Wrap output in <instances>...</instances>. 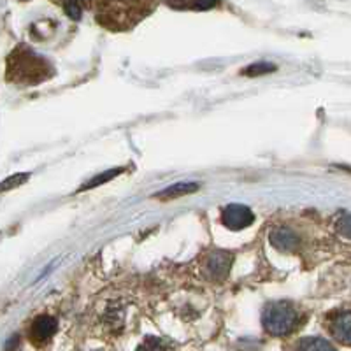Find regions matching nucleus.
I'll return each mask as SVG.
<instances>
[{
    "mask_svg": "<svg viewBox=\"0 0 351 351\" xmlns=\"http://www.w3.org/2000/svg\"><path fill=\"white\" fill-rule=\"evenodd\" d=\"M269 241H271L272 246L281 253H291L295 252L297 246H299V237L293 230L290 228H274L269 236Z\"/></svg>",
    "mask_w": 351,
    "mask_h": 351,
    "instance_id": "nucleus-6",
    "label": "nucleus"
},
{
    "mask_svg": "<svg viewBox=\"0 0 351 351\" xmlns=\"http://www.w3.org/2000/svg\"><path fill=\"white\" fill-rule=\"evenodd\" d=\"M232 265V255L225 252H213L204 263V272L208 274L209 280L219 281L228 274Z\"/></svg>",
    "mask_w": 351,
    "mask_h": 351,
    "instance_id": "nucleus-4",
    "label": "nucleus"
},
{
    "mask_svg": "<svg viewBox=\"0 0 351 351\" xmlns=\"http://www.w3.org/2000/svg\"><path fill=\"white\" fill-rule=\"evenodd\" d=\"M28 178H30V174H14V176H11V178H8V180L0 183V192H5V190H11V188L21 186L25 181H28Z\"/></svg>",
    "mask_w": 351,
    "mask_h": 351,
    "instance_id": "nucleus-14",
    "label": "nucleus"
},
{
    "mask_svg": "<svg viewBox=\"0 0 351 351\" xmlns=\"http://www.w3.org/2000/svg\"><path fill=\"white\" fill-rule=\"evenodd\" d=\"M56 328H58L56 318H53V316L49 315H40L32 322L28 335H30V339L36 344H44L55 335Z\"/></svg>",
    "mask_w": 351,
    "mask_h": 351,
    "instance_id": "nucleus-5",
    "label": "nucleus"
},
{
    "mask_svg": "<svg viewBox=\"0 0 351 351\" xmlns=\"http://www.w3.org/2000/svg\"><path fill=\"white\" fill-rule=\"evenodd\" d=\"M297 351H335V348L328 341L319 339V337H307L300 341Z\"/></svg>",
    "mask_w": 351,
    "mask_h": 351,
    "instance_id": "nucleus-9",
    "label": "nucleus"
},
{
    "mask_svg": "<svg viewBox=\"0 0 351 351\" xmlns=\"http://www.w3.org/2000/svg\"><path fill=\"white\" fill-rule=\"evenodd\" d=\"M171 4L184 9H209L216 4V0H171Z\"/></svg>",
    "mask_w": 351,
    "mask_h": 351,
    "instance_id": "nucleus-10",
    "label": "nucleus"
},
{
    "mask_svg": "<svg viewBox=\"0 0 351 351\" xmlns=\"http://www.w3.org/2000/svg\"><path fill=\"white\" fill-rule=\"evenodd\" d=\"M121 171H123V169H112V171L102 172V174L95 176L92 181H88L86 184H83V188H80V192L81 190H90V188H95V186H100V184L108 183V181H111L112 178H116L118 174H121Z\"/></svg>",
    "mask_w": 351,
    "mask_h": 351,
    "instance_id": "nucleus-11",
    "label": "nucleus"
},
{
    "mask_svg": "<svg viewBox=\"0 0 351 351\" xmlns=\"http://www.w3.org/2000/svg\"><path fill=\"white\" fill-rule=\"evenodd\" d=\"M341 219H343V223H337V227H339L341 234L346 237H350V215L348 213H343V216H341Z\"/></svg>",
    "mask_w": 351,
    "mask_h": 351,
    "instance_id": "nucleus-15",
    "label": "nucleus"
},
{
    "mask_svg": "<svg viewBox=\"0 0 351 351\" xmlns=\"http://www.w3.org/2000/svg\"><path fill=\"white\" fill-rule=\"evenodd\" d=\"M136 351H167V344L158 337H146Z\"/></svg>",
    "mask_w": 351,
    "mask_h": 351,
    "instance_id": "nucleus-13",
    "label": "nucleus"
},
{
    "mask_svg": "<svg viewBox=\"0 0 351 351\" xmlns=\"http://www.w3.org/2000/svg\"><path fill=\"white\" fill-rule=\"evenodd\" d=\"M330 332L335 339L348 346L351 341V315L348 311L339 313L330 322Z\"/></svg>",
    "mask_w": 351,
    "mask_h": 351,
    "instance_id": "nucleus-7",
    "label": "nucleus"
},
{
    "mask_svg": "<svg viewBox=\"0 0 351 351\" xmlns=\"http://www.w3.org/2000/svg\"><path fill=\"white\" fill-rule=\"evenodd\" d=\"M221 221L230 230H243V228L250 227L255 221V215L250 208L241 206V204H232L223 211Z\"/></svg>",
    "mask_w": 351,
    "mask_h": 351,
    "instance_id": "nucleus-3",
    "label": "nucleus"
},
{
    "mask_svg": "<svg viewBox=\"0 0 351 351\" xmlns=\"http://www.w3.org/2000/svg\"><path fill=\"white\" fill-rule=\"evenodd\" d=\"M55 69L32 49L18 48L8 60V80L16 84H39L53 77Z\"/></svg>",
    "mask_w": 351,
    "mask_h": 351,
    "instance_id": "nucleus-1",
    "label": "nucleus"
},
{
    "mask_svg": "<svg viewBox=\"0 0 351 351\" xmlns=\"http://www.w3.org/2000/svg\"><path fill=\"white\" fill-rule=\"evenodd\" d=\"M276 71V67L267 62H258V64H253L243 72L244 76H263V74H269V72Z\"/></svg>",
    "mask_w": 351,
    "mask_h": 351,
    "instance_id": "nucleus-12",
    "label": "nucleus"
},
{
    "mask_svg": "<svg viewBox=\"0 0 351 351\" xmlns=\"http://www.w3.org/2000/svg\"><path fill=\"white\" fill-rule=\"evenodd\" d=\"M200 186L197 183H178L165 188V190H162V192L156 193L155 197L160 200H174V199H180V197L188 195V193L197 192Z\"/></svg>",
    "mask_w": 351,
    "mask_h": 351,
    "instance_id": "nucleus-8",
    "label": "nucleus"
},
{
    "mask_svg": "<svg viewBox=\"0 0 351 351\" xmlns=\"http://www.w3.org/2000/svg\"><path fill=\"white\" fill-rule=\"evenodd\" d=\"M297 322H299V313L293 304L287 300H276L263 307L262 324L269 334L278 335V337L288 335L297 327Z\"/></svg>",
    "mask_w": 351,
    "mask_h": 351,
    "instance_id": "nucleus-2",
    "label": "nucleus"
}]
</instances>
